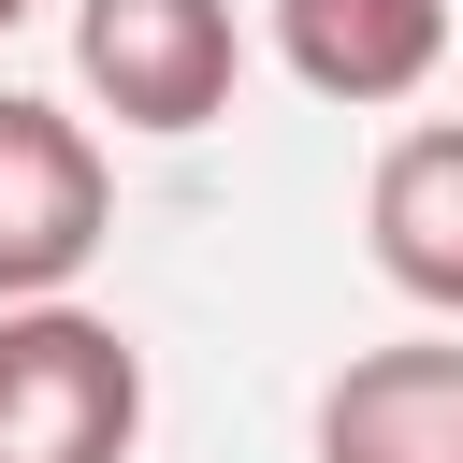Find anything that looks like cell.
Wrapping results in <instances>:
<instances>
[{
  "instance_id": "1",
  "label": "cell",
  "mask_w": 463,
  "mask_h": 463,
  "mask_svg": "<svg viewBox=\"0 0 463 463\" xmlns=\"http://www.w3.org/2000/svg\"><path fill=\"white\" fill-rule=\"evenodd\" d=\"M145 434V362L87 304H14L0 318V463H130Z\"/></svg>"
},
{
  "instance_id": "2",
  "label": "cell",
  "mask_w": 463,
  "mask_h": 463,
  "mask_svg": "<svg viewBox=\"0 0 463 463\" xmlns=\"http://www.w3.org/2000/svg\"><path fill=\"white\" fill-rule=\"evenodd\" d=\"M101 145L58 116V101H14L0 87V318L14 304H58L87 260H101Z\"/></svg>"
},
{
  "instance_id": "3",
  "label": "cell",
  "mask_w": 463,
  "mask_h": 463,
  "mask_svg": "<svg viewBox=\"0 0 463 463\" xmlns=\"http://www.w3.org/2000/svg\"><path fill=\"white\" fill-rule=\"evenodd\" d=\"M232 0H87L72 14V72L101 87L116 130H203L232 101Z\"/></svg>"
},
{
  "instance_id": "4",
  "label": "cell",
  "mask_w": 463,
  "mask_h": 463,
  "mask_svg": "<svg viewBox=\"0 0 463 463\" xmlns=\"http://www.w3.org/2000/svg\"><path fill=\"white\" fill-rule=\"evenodd\" d=\"M318 463H463V347H362L318 391Z\"/></svg>"
},
{
  "instance_id": "5",
  "label": "cell",
  "mask_w": 463,
  "mask_h": 463,
  "mask_svg": "<svg viewBox=\"0 0 463 463\" xmlns=\"http://www.w3.org/2000/svg\"><path fill=\"white\" fill-rule=\"evenodd\" d=\"M362 232H376V275L434 318H463V116L449 130H405L362 188Z\"/></svg>"
},
{
  "instance_id": "6",
  "label": "cell",
  "mask_w": 463,
  "mask_h": 463,
  "mask_svg": "<svg viewBox=\"0 0 463 463\" xmlns=\"http://www.w3.org/2000/svg\"><path fill=\"white\" fill-rule=\"evenodd\" d=\"M275 43L318 101H405L449 58V0H275Z\"/></svg>"
},
{
  "instance_id": "7",
  "label": "cell",
  "mask_w": 463,
  "mask_h": 463,
  "mask_svg": "<svg viewBox=\"0 0 463 463\" xmlns=\"http://www.w3.org/2000/svg\"><path fill=\"white\" fill-rule=\"evenodd\" d=\"M14 14H29V0H0V29H14Z\"/></svg>"
}]
</instances>
